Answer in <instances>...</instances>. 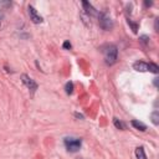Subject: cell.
Listing matches in <instances>:
<instances>
[{
  "mask_svg": "<svg viewBox=\"0 0 159 159\" xmlns=\"http://www.w3.org/2000/svg\"><path fill=\"white\" fill-rule=\"evenodd\" d=\"M128 24L132 26V30H133V32H137V30H138V25L137 24H134L130 19H128Z\"/></svg>",
  "mask_w": 159,
  "mask_h": 159,
  "instance_id": "5bb4252c",
  "label": "cell"
},
{
  "mask_svg": "<svg viewBox=\"0 0 159 159\" xmlns=\"http://www.w3.org/2000/svg\"><path fill=\"white\" fill-rule=\"evenodd\" d=\"M135 157H137V159H147V155H145V152H144L143 147H137L135 148Z\"/></svg>",
  "mask_w": 159,
  "mask_h": 159,
  "instance_id": "ba28073f",
  "label": "cell"
},
{
  "mask_svg": "<svg viewBox=\"0 0 159 159\" xmlns=\"http://www.w3.org/2000/svg\"><path fill=\"white\" fill-rule=\"evenodd\" d=\"M63 143H65L66 149H67L68 152H71V153L78 152L80 148H81V145H82V140H81L80 138H73V137H67V138H65Z\"/></svg>",
  "mask_w": 159,
  "mask_h": 159,
  "instance_id": "7a4b0ae2",
  "label": "cell"
},
{
  "mask_svg": "<svg viewBox=\"0 0 159 159\" xmlns=\"http://www.w3.org/2000/svg\"><path fill=\"white\" fill-rule=\"evenodd\" d=\"M157 82H158V78H154V86H155V87L158 86V83H157Z\"/></svg>",
  "mask_w": 159,
  "mask_h": 159,
  "instance_id": "ac0fdd59",
  "label": "cell"
},
{
  "mask_svg": "<svg viewBox=\"0 0 159 159\" xmlns=\"http://www.w3.org/2000/svg\"><path fill=\"white\" fill-rule=\"evenodd\" d=\"M148 41H149V37H148L147 35H143V36H140V42H142L143 45H147V43H148Z\"/></svg>",
  "mask_w": 159,
  "mask_h": 159,
  "instance_id": "9a60e30c",
  "label": "cell"
},
{
  "mask_svg": "<svg viewBox=\"0 0 159 159\" xmlns=\"http://www.w3.org/2000/svg\"><path fill=\"white\" fill-rule=\"evenodd\" d=\"M103 55H104V61L107 65H113L117 61L118 57V48L114 45H108L107 47H104L103 50Z\"/></svg>",
  "mask_w": 159,
  "mask_h": 159,
  "instance_id": "6da1fadb",
  "label": "cell"
},
{
  "mask_svg": "<svg viewBox=\"0 0 159 159\" xmlns=\"http://www.w3.org/2000/svg\"><path fill=\"white\" fill-rule=\"evenodd\" d=\"M132 125H133L135 129H138V130H142V132H144V130L147 129V125H145L144 123L139 122V120H132Z\"/></svg>",
  "mask_w": 159,
  "mask_h": 159,
  "instance_id": "9c48e42d",
  "label": "cell"
},
{
  "mask_svg": "<svg viewBox=\"0 0 159 159\" xmlns=\"http://www.w3.org/2000/svg\"><path fill=\"white\" fill-rule=\"evenodd\" d=\"M21 81H22V83L34 93L36 89H37V83L32 80V78H30L27 75H21Z\"/></svg>",
  "mask_w": 159,
  "mask_h": 159,
  "instance_id": "277c9868",
  "label": "cell"
},
{
  "mask_svg": "<svg viewBox=\"0 0 159 159\" xmlns=\"http://www.w3.org/2000/svg\"><path fill=\"white\" fill-rule=\"evenodd\" d=\"M63 48L70 50V48H71V43H70L68 41H65V42H63Z\"/></svg>",
  "mask_w": 159,
  "mask_h": 159,
  "instance_id": "2e32d148",
  "label": "cell"
},
{
  "mask_svg": "<svg viewBox=\"0 0 159 159\" xmlns=\"http://www.w3.org/2000/svg\"><path fill=\"white\" fill-rule=\"evenodd\" d=\"M98 17H99V26L103 30H107L108 31V30H111L113 27V20L109 17V15L102 12V14L98 15Z\"/></svg>",
  "mask_w": 159,
  "mask_h": 159,
  "instance_id": "3957f363",
  "label": "cell"
},
{
  "mask_svg": "<svg viewBox=\"0 0 159 159\" xmlns=\"http://www.w3.org/2000/svg\"><path fill=\"white\" fill-rule=\"evenodd\" d=\"M133 68L138 72H147L148 71V63L144 61H137L133 63Z\"/></svg>",
  "mask_w": 159,
  "mask_h": 159,
  "instance_id": "8992f818",
  "label": "cell"
},
{
  "mask_svg": "<svg viewBox=\"0 0 159 159\" xmlns=\"http://www.w3.org/2000/svg\"><path fill=\"white\" fill-rule=\"evenodd\" d=\"M113 124H114L116 128H118V129H124V128H125V125H124L118 118H113Z\"/></svg>",
  "mask_w": 159,
  "mask_h": 159,
  "instance_id": "7c38bea8",
  "label": "cell"
},
{
  "mask_svg": "<svg viewBox=\"0 0 159 159\" xmlns=\"http://www.w3.org/2000/svg\"><path fill=\"white\" fill-rule=\"evenodd\" d=\"M148 71H150V72H153V73H158L159 67H158L155 63L150 62V63H148Z\"/></svg>",
  "mask_w": 159,
  "mask_h": 159,
  "instance_id": "8fae6325",
  "label": "cell"
},
{
  "mask_svg": "<svg viewBox=\"0 0 159 159\" xmlns=\"http://www.w3.org/2000/svg\"><path fill=\"white\" fill-rule=\"evenodd\" d=\"M65 89H66V93L67 94H71L73 92V83L72 82H67L66 86H65Z\"/></svg>",
  "mask_w": 159,
  "mask_h": 159,
  "instance_id": "4fadbf2b",
  "label": "cell"
},
{
  "mask_svg": "<svg viewBox=\"0 0 159 159\" xmlns=\"http://www.w3.org/2000/svg\"><path fill=\"white\" fill-rule=\"evenodd\" d=\"M82 5H83V7H84V10H86V12H87L88 15H98V12L96 11V9H94L88 1H83Z\"/></svg>",
  "mask_w": 159,
  "mask_h": 159,
  "instance_id": "52a82bcc",
  "label": "cell"
},
{
  "mask_svg": "<svg viewBox=\"0 0 159 159\" xmlns=\"http://www.w3.org/2000/svg\"><path fill=\"white\" fill-rule=\"evenodd\" d=\"M27 11H29V16H30V20L34 22V24H41L42 22V17L37 14V11H36V9L34 7V6H31V5H29V7H27Z\"/></svg>",
  "mask_w": 159,
  "mask_h": 159,
  "instance_id": "5b68a950",
  "label": "cell"
},
{
  "mask_svg": "<svg viewBox=\"0 0 159 159\" xmlns=\"http://www.w3.org/2000/svg\"><path fill=\"white\" fill-rule=\"evenodd\" d=\"M150 118H152V122H153L155 125L159 124V112H158V111H154V112L152 113Z\"/></svg>",
  "mask_w": 159,
  "mask_h": 159,
  "instance_id": "30bf717a",
  "label": "cell"
},
{
  "mask_svg": "<svg viewBox=\"0 0 159 159\" xmlns=\"http://www.w3.org/2000/svg\"><path fill=\"white\" fill-rule=\"evenodd\" d=\"M150 5H152V1H149V2L145 1V6H150Z\"/></svg>",
  "mask_w": 159,
  "mask_h": 159,
  "instance_id": "e0dca14e",
  "label": "cell"
}]
</instances>
